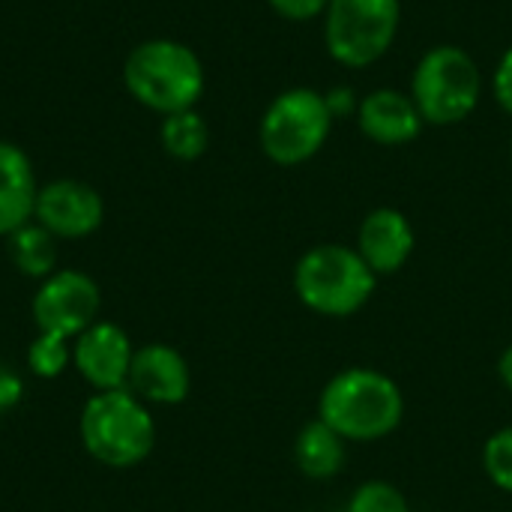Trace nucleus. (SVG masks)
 <instances>
[{"label": "nucleus", "instance_id": "obj_21", "mask_svg": "<svg viewBox=\"0 0 512 512\" xmlns=\"http://www.w3.org/2000/svg\"><path fill=\"white\" fill-rule=\"evenodd\" d=\"M273 9L291 21H306V18H315L318 12H324L330 6V0H270Z\"/></svg>", "mask_w": 512, "mask_h": 512}, {"label": "nucleus", "instance_id": "obj_10", "mask_svg": "<svg viewBox=\"0 0 512 512\" xmlns=\"http://www.w3.org/2000/svg\"><path fill=\"white\" fill-rule=\"evenodd\" d=\"M132 345L129 336L117 324H93L87 327L72 351V360L84 381H90L99 393L123 390L132 366Z\"/></svg>", "mask_w": 512, "mask_h": 512}, {"label": "nucleus", "instance_id": "obj_8", "mask_svg": "<svg viewBox=\"0 0 512 512\" xmlns=\"http://www.w3.org/2000/svg\"><path fill=\"white\" fill-rule=\"evenodd\" d=\"M99 312V288L90 276L78 270H60L42 279L33 297V318L39 333L51 336H81L96 324Z\"/></svg>", "mask_w": 512, "mask_h": 512}, {"label": "nucleus", "instance_id": "obj_3", "mask_svg": "<svg viewBox=\"0 0 512 512\" xmlns=\"http://www.w3.org/2000/svg\"><path fill=\"white\" fill-rule=\"evenodd\" d=\"M81 441L87 453L108 468H132L144 462L156 444V426L135 393H96L81 411Z\"/></svg>", "mask_w": 512, "mask_h": 512}, {"label": "nucleus", "instance_id": "obj_16", "mask_svg": "<svg viewBox=\"0 0 512 512\" xmlns=\"http://www.w3.org/2000/svg\"><path fill=\"white\" fill-rule=\"evenodd\" d=\"M9 255L21 273H27L33 279H48L54 273V261H57L54 234H48L39 222L36 225L27 222L9 234Z\"/></svg>", "mask_w": 512, "mask_h": 512}, {"label": "nucleus", "instance_id": "obj_5", "mask_svg": "<svg viewBox=\"0 0 512 512\" xmlns=\"http://www.w3.org/2000/svg\"><path fill=\"white\" fill-rule=\"evenodd\" d=\"M330 123L333 114L321 93L309 87L285 90L261 120V147L279 165H300L324 147Z\"/></svg>", "mask_w": 512, "mask_h": 512}, {"label": "nucleus", "instance_id": "obj_24", "mask_svg": "<svg viewBox=\"0 0 512 512\" xmlns=\"http://www.w3.org/2000/svg\"><path fill=\"white\" fill-rule=\"evenodd\" d=\"M324 99H327L330 114H339L342 108H345V111L351 108V90H333V96H324Z\"/></svg>", "mask_w": 512, "mask_h": 512}, {"label": "nucleus", "instance_id": "obj_20", "mask_svg": "<svg viewBox=\"0 0 512 512\" xmlns=\"http://www.w3.org/2000/svg\"><path fill=\"white\" fill-rule=\"evenodd\" d=\"M483 465H486L489 480H492L498 489H504V492H510L512 495V426L510 429L495 432V435L486 441Z\"/></svg>", "mask_w": 512, "mask_h": 512}, {"label": "nucleus", "instance_id": "obj_14", "mask_svg": "<svg viewBox=\"0 0 512 512\" xmlns=\"http://www.w3.org/2000/svg\"><path fill=\"white\" fill-rule=\"evenodd\" d=\"M420 126L423 114L417 102L399 90H375L360 105V129L378 144H408Z\"/></svg>", "mask_w": 512, "mask_h": 512}, {"label": "nucleus", "instance_id": "obj_13", "mask_svg": "<svg viewBox=\"0 0 512 512\" xmlns=\"http://www.w3.org/2000/svg\"><path fill=\"white\" fill-rule=\"evenodd\" d=\"M36 177L27 153L9 141H0V237H9L33 219Z\"/></svg>", "mask_w": 512, "mask_h": 512}, {"label": "nucleus", "instance_id": "obj_1", "mask_svg": "<svg viewBox=\"0 0 512 512\" xmlns=\"http://www.w3.org/2000/svg\"><path fill=\"white\" fill-rule=\"evenodd\" d=\"M318 417L345 441H381L399 429L405 399L390 375L354 366L327 381L318 402Z\"/></svg>", "mask_w": 512, "mask_h": 512}, {"label": "nucleus", "instance_id": "obj_26", "mask_svg": "<svg viewBox=\"0 0 512 512\" xmlns=\"http://www.w3.org/2000/svg\"><path fill=\"white\" fill-rule=\"evenodd\" d=\"M0 414H3V408H0Z\"/></svg>", "mask_w": 512, "mask_h": 512}, {"label": "nucleus", "instance_id": "obj_25", "mask_svg": "<svg viewBox=\"0 0 512 512\" xmlns=\"http://www.w3.org/2000/svg\"><path fill=\"white\" fill-rule=\"evenodd\" d=\"M498 375H501L504 387L512 393V345L501 354V360H498Z\"/></svg>", "mask_w": 512, "mask_h": 512}, {"label": "nucleus", "instance_id": "obj_23", "mask_svg": "<svg viewBox=\"0 0 512 512\" xmlns=\"http://www.w3.org/2000/svg\"><path fill=\"white\" fill-rule=\"evenodd\" d=\"M18 399H21V384H18V378L0 372V408H9V405H15Z\"/></svg>", "mask_w": 512, "mask_h": 512}, {"label": "nucleus", "instance_id": "obj_17", "mask_svg": "<svg viewBox=\"0 0 512 512\" xmlns=\"http://www.w3.org/2000/svg\"><path fill=\"white\" fill-rule=\"evenodd\" d=\"M207 141H210V129L201 120V114H195L192 108L168 114L162 123V147L174 159H183V162L198 159L207 150Z\"/></svg>", "mask_w": 512, "mask_h": 512}, {"label": "nucleus", "instance_id": "obj_15", "mask_svg": "<svg viewBox=\"0 0 512 512\" xmlns=\"http://www.w3.org/2000/svg\"><path fill=\"white\" fill-rule=\"evenodd\" d=\"M294 459L309 480H330L345 465V438L318 417L300 429L294 441Z\"/></svg>", "mask_w": 512, "mask_h": 512}, {"label": "nucleus", "instance_id": "obj_9", "mask_svg": "<svg viewBox=\"0 0 512 512\" xmlns=\"http://www.w3.org/2000/svg\"><path fill=\"white\" fill-rule=\"evenodd\" d=\"M36 222L54 237H87L102 225L105 207L93 186L78 180H54L36 195Z\"/></svg>", "mask_w": 512, "mask_h": 512}, {"label": "nucleus", "instance_id": "obj_19", "mask_svg": "<svg viewBox=\"0 0 512 512\" xmlns=\"http://www.w3.org/2000/svg\"><path fill=\"white\" fill-rule=\"evenodd\" d=\"M27 363L39 378H57L69 363V345L63 336L39 333L27 351Z\"/></svg>", "mask_w": 512, "mask_h": 512}, {"label": "nucleus", "instance_id": "obj_7", "mask_svg": "<svg viewBox=\"0 0 512 512\" xmlns=\"http://www.w3.org/2000/svg\"><path fill=\"white\" fill-rule=\"evenodd\" d=\"M399 0H330L327 48L339 63H375L396 39Z\"/></svg>", "mask_w": 512, "mask_h": 512}, {"label": "nucleus", "instance_id": "obj_11", "mask_svg": "<svg viewBox=\"0 0 512 512\" xmlns=\"http://www.w3.org/2000/svg\"><path fill=\"white\" fill-rule=\"evenodd\" d=\"M129 390L156 405H177L189 396V366L168 345H147L132 354Z\"/></svg>", "mask_w": 512, "mask_h": 512}, {"label": "nucleus", "instance_id": "obj_22", "mask_svg": "<svg viewBox=\"0 0 512 512\" xmlns=\"http://www.w3.org/2000/svg\"><path fill=\"white\" fill-rule=\"evenodd\" d=\"M495 96L512 114V48L504 54V60L495 72Z\"/></svg>", "mask_w": 512, "mask_h": 512}, {"label": "nucleus", "instance_id": "obj_18", "mask_svg": "<svg viewBox=\"0 0 512 512\" xmlns=\"http://www.w3.org/2000/svg\"><path fill=\"white\" fill-rule=\"evenodd\" d=\"M348 512H411L405 495L384 480H369L357 486V492L348 501Z\"/></svg>", "mask_w": 512, "mask_h": 512}, {"label": "nucleus", "instance_id": "obj_12", "mask_svg": "<svg viewBox=\"0 0 512 512\" xmlns=\"http://www.w3.org/2000/svg\"><path fill=\"white\" fill-rule=\"evenodd\" d=\"M357 252L375 276L399 273L414 252V228L399 210L381 207L363 219Z\"/></svg>", "mask_w": 512, "mask_h": 512}, {"label": "nucleus", "instance_id": "obj_6", "mask_svg": "<svg viewBox=\"0 0 512 512\" xmlns=\"http://www.w3.org/2000/svg\"><path fill=\"white\" fill-rule=\"evenodd\" d=\"M480 99L477 63L453 45L432 48L414 72V102L423 120L450 126L465 120Z\"/></svg>", "mask_w": 512, "mask_h": 512}, {"label": "nucleus", "instance_id": "obj_2", "mask_svg": "<svg viewBox=\"0 0 512 512\" xmlns=\"http://www.w3.org/2000/svg\"><path fill=\"white\" fill-rule=\"evenodd\" d=\"M123 81L132 99L168 117L189 111L201 99L204 69L189 45L174 39H150L126 57Z\"/></svg>", "mask_w": 512, "mask_h": 512}, {"label": "nucleus", "instance_id": "obj_4", "mask_svg": "<svg viewBox=\"0 0 512 512\" xmlns=\"http://www.w3.org/2000/svg\"><path fill=\"white\" fill-rule=\"evenodd\" d=\"M294 288L300 303L312 312L327 318H348L369 303L375 291V273L357 249L327 243L309 249L297 261Z\"/></svg>", "mask_w": 512, "mask_h": 512}]
</instances>
